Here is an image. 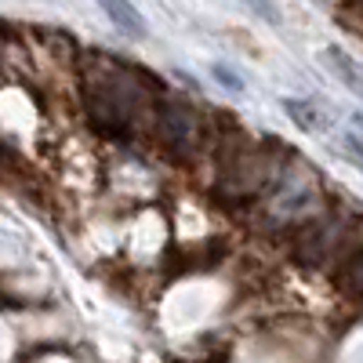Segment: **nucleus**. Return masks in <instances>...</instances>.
<instances>
[{
	"instance_id": "1",
	"label": "nucleus",
	"mask_w": 363,
	"mask_h": 363,
	"mask_svg": "<svg viewBox=\"0 0 363 363\" xmlns=\"http://www.w3.org/2000/svg\"><path fill=\"white\" fill-rule=\"evenodd\" d=\"M160 138L174 157L193 153L196 145V113L186 102H164L160 106Z\"/></svg>"
},
{
	"instance_id": "2",
	"label": "nucleus",
	"mask_w": 363,
	"mask_h": 363,
	"mask_svg": "<svg viewBox=\"0 0 363 363\" xmlns=\"http://www.w3.org/2000/svg\"><path fill=\"white\" fill-rule=\"evenodd\" d=\"M102 11L116 22V29H120L124 37H135V40H142V37H145V18H142L131 4H116V0H106Z\"/></svg>"
},
{
	"instance_id": "3",
	"label": "nucleus",
	"mask_w": 363,
	"mask_h": 363,
	"mask_svg": "<svg viewBox=\"0 0 363 363\" xmlns=\"http://www.w3.org/2000/svg\"><path fill=\"white\" fill-rule=\"evenodd\" d=\"M284 106H287V113L294 116V124H298V128H306V131H320L323 120H320L316 106H309V102H298V99H287Z\"/></svg>"
},
{
	"instance_id": "4",
	"label": "nucleus",
	"mask_w": 363,
	"mask_h": 363,
	"mask_svg": "<svg viewBox=\"0 0 363 363\" xmlns=\"http://www.w3.org/2000/svg\"><path fill=\"white\" fill-rule=\"evenodd\" d=\"M327 55H330V66H335V69L345 77V84H349V87H356V69L349 66V58H345L342 51H327Z\"/></svg>"
},
{
	"instance_id": "5",
	"label": "nucleus",
	"mask_w": 363,
	"mask_h": 363,
	"mask_svg": "<svg viewBox=\"0 0 363 363\" xmlns=\"http://www.w3.org/2000/svg\"><path fill=\"white\" fill-rule=\"evenodd\" d=\"M215 77H218V80H225V84H229V91H240V87H244V84H240V77H236L229 66H215Z\"/></svg>"
}]
</instances>
